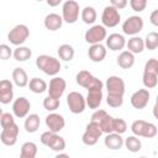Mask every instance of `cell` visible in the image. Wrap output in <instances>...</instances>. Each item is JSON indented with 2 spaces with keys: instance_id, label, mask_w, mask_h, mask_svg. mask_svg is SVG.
<instances>
[{
  "instance_id": "43",
  "label": "cell",
  "mask_w": 158,
  "mask_h": 158,
  "mask_svg": "<svg viewBox=\"0 0 158 158\" xmlns=\"http://www.w3.org/2000/svg\"><path fill=\"white\" fill-rule=\"evenodd\" d=\"M149 20H151V23L153 26H158V10H153L151 16H149Z\"/></svg>"
},
{
  "instance_id": "46",
  "label": "cell",
  "mask_w": 158,
  "mask_h": 158,
  "mask_svg": "<svg viewBox=\"0 0 158 158\" xmlns=\"http://www.w3.org/2000/svg\"><path fill=\"white\" fill-rule=\"evenodd\" d=\"M4 112H2V110H1V107H0V117H1V115H2Z\"/></svg>"
},
{
  "instance_id": "17",
  "label": "cell",
  "mask_w": 158,
  "mask_h": 158,
  "mask_svg": "<svg viewBox=\"0 0 158 158\" xmlns=\"http://www.w3.org/2000/svg\"><path fill=\"white\" fill-rule=\"evenodd\" d=\"M46 126L48 127V131H51L53 133H58L64 128L65 120L62 115L56 114V112H51L49 115L46 116Z\"/></svg>"
},
{
  "instance_id": "20",
  "label": "cell",
  "mask_w": 158,
  "mask_h": 158,
  "mask_svg": "<svg viewBox=\"0 0 158 158\" xmlns=\"http://www.w3.org/2000/svg\"><path fill=\"white\" fill-rule=\"evenodd\" d=\"M14 98V85L9 79L0 80V102L6 105L12 101Z\"/></svg>"
},
{
  "instance_id": "21",
  "label": "cell",
  "mask_w": 158,
  "mask_h": 158,
  "mask_svg": "<svg viewBox=\"0 0 158 158\" xmlns=\"http://www.w3.org/2000/svg\"><path fill=\"white\" fill-rule=\"evenodd\" d=\"M102 89L104 88H93L88 90V95L85 99L86 105L90 109H98L102 101Z\"/></svg>"
},
{
  "instance_id": "22",
  "label": "cell",
  "mask_w": 158,
  "mask_h": 158,
  "mask_svg": "<svg viewBox=\"0 0 158 158\" xmlns=\"http://www.w3.org/2000/svg\"><path fill=\"white\" fill-rule=\"evenodd\" d=\"M88 56H89L91 62H95V63L102 62L105 59V57H106V47L104 44H101V43L91 44L89 47Z\"/></svg>"
},
{
  "instance_id": "45",
  "label": "cell",
  "mask_w": 158,
  "mask_h": 158,
  "mask_svg": "<svg viewBox=\"0 0 158 158\" xmlns=\"http://www.w3.org/2000/svg\"><path fill=\"white\" fill-rule=\"evenodd\" d=\"M54 158H70L68 154H65V153H58Z\"/></svg>"
},
{
  "instance_id": "31",
  "label": "cell",
  "mask_w": 158,
  "mask_h": 158,
  "mask_svg": "<svg viewBox=\"0 0 158 158\" xmlns=\"http://www.w3.org/2000/svg\"><path fill=\"white\" fill-rule=\"evenodd\" d=\"M28 86H30V90L32 93H35V94H42V93H44L47 90V86L48 85H47V83L43 79H41L38 77H35V78L30 79Z\"/></svg>"
},
{
  "instance_id": "33",
  "label": "cell",
  "mask_w": 158,
  "mask_h": 158,
  "mask_svg": "<svg viewBox=\"0 0 158 158\" xmlns=\"http://www.w3.org/2000/svg\"><path fill=\"white\" fill-rule=\"evenodd\" d=\"M81 20L86 25H93L98 17V14H96V10L93 7V6H85L83 10H81Z\"/></svg>"
},
{
  "instance_id": "35",
  "label": "cell",
  "mask_w": 158,
  "mask_h": 158,
  "mask_svg": "<svg viewBox=\"0 0 158 158\" xmlns=\"http://www.w3.org/2000/svg\"><path fill=\"white\" fill-rule=\"evenodd\" d=\"M123 144H125L126 148H127L130 152H132V153L139 152L141 148H142V142H141V139H139L138 137H136V136H130V137H127V138L125 139Z\"/></svg>"
},
{
  "instance_id": "10",
  "label": "cell",
  "mask_w": 158,
  "mask_h": 158,
  "mask_svg": "<svg viewBox=\"0 0 158 158\" xmlns=\"http://www.w3.org/2000/svg\"><path fill=\"white\" fill-rule=\"evenodd\" d=\"M101 135H102V132H101L100 126L96 122L90 121L86 125L85 132L81 136V141L86 146H94V144H96V142L99 141V138H100Z\"/></svg>"
},
{
  "instance_id": "32",
  "label": "cell",
  "mask_w": 158,
  "mask_h": 158,
  "mask_svg": "<svg viewBox=\"0 0 158 158\" xmlns=\"http://www.w3.org/2000/svg\"><path fill=\"white\" fill-rule=\"evenodd\" d=\"M58 56L64 62H69L74 58V48L73 46L68 44V43H63L58 47Z\"/></svg>"
},
{
  "instance_id": "7",
  "label": "cell",
  "mask_w": 158,
  "mask_h": 158,
  "mask_svg": "<svg viewBox=\"0 0 158 158\" xmlns=\"http://www.w3.org/2000/svg\"><path fill=\"white\" fill-rule=\"evenodd\" d=\"M91 121L96 122L102 133H112V123H114V117L110 116L105 110H96L91 115Z\"/></svg>"
},
{
  "instance_id": "9",
  "label": "cell",
  "mask_w": 158,
  "mask_h": 158,
  "mask_svg": "<svg viewBox=\"0 0 158 158\" xmlns=\"http://www.w3.org/2000/svg\"><path fill=\"white\" fill-rule=\"evenodd\" d=\"M79 17V4L74 0H67L62 7V20L67 23H75Z\"/></svg>"
},
{
  "instance_id": "25",
  "label": "cell",
  "mask_w": 158,
  "mask_h": 158,
  "mask_svg": "<svg viewBox=\"0 0 158 158\" xmlns=\"http://www.w3.org/2000/svg\"><path fill=\"white\" fill-rule=\"evenodd\" d=\"M104 143H105V146L109 149L116 151V149L122 148V146H123V138L121 137V135L112 132V133H107L106 135V137L104 138Z\"/></svg>"
},
{
  "instance_id": "27",
  "label": "cell",
  "mask_w": 158,
  "mask_h": 158,
  "mask_svg": "<svg viewBox=\"0 0 158 158\" xmlns=\"http://www.w3.org/2000/svg\"><path fill=\"white\" fill-rule=\"evenodd\" d=\"M117 64L122 69H130L135 64V54L128 51H122L117 57Z\"/></svg>"
},
{
  "instance_id": "15",
  "label": "cell",
  "mask_w": 158,
  "mask_h": 158,
  "mask_svg": "<svg viewBox=\"0 0 158 158\" xmlns=\"http://www.w3.org/2000/svg\"><path fill=\"white\" fill-rule=\"evenodd\" d=\"M67 89V83L63 78L60 77H53L49 81V85L47 86V91H48V96L53 98V99H60L62 95L64 94Z\"/></svg>"
},
{
  "instance_id": "38",
  "label": "cell",
  "mask_w": 158,
  "mask_h": 158,
  "mask_svg": "<svg viewBox=\"0 0 158 158\" xmlns=\"http://www.w3.org/2000/svg\"><path fill=\"white\" fill-rule=\"evenodd\" d=\"M127 130V123L123 118H115L114 117V123H112V132L122 135Z\"/></svg>"
},
{
  "instance_id": "24",
  "label": "cell",
  "mask_w": 158,
  "mask_h": 158,
  "mask_svg": "<svg viewBox=\"0 0 158 158\" xmlns=\"http://www.w3.org/2000/svg\"><path fill=\"white\" fill-rule=\"evenodd\" d=\"M44 27L49 31H57L62 27L63 25V20H62V16H59L58 14L56 12H52V14H48L46 17H44Z\"/></svg>"
},
{
  "instance_id": "14",
  "label": "cell",
  "mask_w": 158,
  "mask_h": 158,
  "mask_svg": "<svg viewBox=\"0 0 158 158\" xmlns=\"http://www.w3.org/2000/svg\"><path fill=\"white\" fill-rule=\"evenodd\" d=\"M106 36H107V32L102 25H94L85 32L84 38L90 44H98V43H101V41L106 38Z\"/></svg>"
},
{
  "instance_id": "13",
  "label": "cell",
  "mask_w": 158,
  "mask_h": 158,
  "mask_svg": "<svg viewBox=\"0 0 158 158\" xmlns=\"http://www.w3.org/2000/svg\"><path fill=\"white\" fill-rule=\"evenodd\" d=\"M120 20H121V15H120L118 10H116L111 5H107L104 7L102 14H101V22L105 28L117 26L120 23Z\"/></svg>"
},
{
  "instance_id": "12",
  "label": "cell",
  "mask_w": 158,
  "mask_h": 158,
  "mask_svg": "<svg viewBox=\"0 0 158 158\" xmlns=\"http://www.w3.org/2000/svg\"><path fill=\"white\" fill-rule=\"evenodd\" d=\"M67 104H68L70 112H73V114H81L86 106L85 98L83 96V94H80L78 91H70L68 94Z\"/></svg>"
},
{
  "instance_id": "8",
  "label": "cell",
  "mask_w": 158,
  "mask_h": 158,
  "mask_svg": "<svg viewBox=\"0 0 158 158\" xmlns=\"http://www.w3.org/2000/svg\"><path fill=\"white\" fill-rule=\"evenodd\" d=\"M30 36V30L26 25L20 23L16 25L14 28L10 30V32L7 33V40L10 41V43L15 44V46H21Z\"/></svg>"
},
{
  "instance_id": "28",
  "label": "cell",
  "mask_w": 158,
  "mask_h": 158,
  "mask_svg": "<svg viewBox=\"0 0 158 158\" xmlns=\"http://www.w3.org/2000/svg\"><path fill=\"white\" fill-rule=\"evenodd\" d=\"M12 80L15 83V85H17L19 88H25L26 85H28V77L27 73L25 72L23 68H15L12 70Z\"/></svg>"
},
{
  "instance_id": "4",
  "label": "cell",
  "mask_w": 158,
  "mask_h": 158,
  "mask_svg": "<svg viewBox=\"0 0 158 158\" xmlns=\"http://www.w3.org/2000/svg\"><path fill=\"white\" fill-rule=\"evenodd\" d=\"M131 131L136 137L153 138L157 135V126L144 120H136L131 125Z\"/></svg>"
},
{
  "instance_id": "41",
  "label": "cell",
  "mask_w": 158,
  "mask_h": 158,
  "mask_svg": "<svg viewBox=\"0 0 158 158\" xmlns=\"http://www.w3.org/2000/svg\"><path fill=\"white\" fill-rule=\"evenodd\" d=\"M11 56H12L11 48H10L7 44H5V43L0 44V59L6 60V59H9Z\"/></svg>"
},
{
  "instance_id": "42",
  "label": "cell",
  "mask_w": 158,
  "mask_h": 158,
  "mask_svg": "<svg viewBox=\"0 0 158 158\" xmlns=\"http://www.w3.org/2000/svg\"><path fill=\"white\" fill-rule=\"evenodd\" d=\"M110 5L112 7H115L116 10H121V9H125L126 7L127 0H111L110 1Z\"/></svg>"
},
{
  "instance_id": "5",
  "label": "cell",
  "mask_w": 158,
  "mask_h": 158,
  "mask_svg": "<svg viewBox=\"0 0 158 158\" xmlns=\"http://www.w3.org/2000/svg\"><path fill=\"white\" fill-rule=\"evenodd\" d=\"M41 143L47 146L48 148H51L54 152H62L65 148V139L59 136L58 133H53L51 131H46L41 135L40 137Z\"/></svg>"
},
{
  "instance_id": "36",
  "label": "cell",
  "mask_w": 158,
  "mask_h": 158,
  "mask_svg": "<svg viewBox=\"0 0 158 158\" xmlns=\"http://www.w3.org/2000/svg\"><path fill=\"white\" fill-rule=\"evenodd\" d=\"M143 42H144V47L147 49H149V51L157 49V47H158V33L156 31L149 32L146 36V40H143Z\"/></svg>"
},
{
  "instance_id": "37",
  "label": "cell",
  "mask_w": 158,
  "mask_h": 158,
  "mask_svg": "<svg viewBox=\"0 0 158 158\" xmlns=\"http://www.w3.org/2000/svg\"><path fill=\"white\" fill-rule=\"evenodd\" d=\"M59 105H60V101L58 99H53L51 96H47V98L43 99V107L47 111L53 112V111H56L59 107Z\"/></svg>"
},
{
  "instance_id": "40",
  "label": "cell",
  "mask_w": 158,
  "mask_h": 158,
  "mask_svg": "<svg viewBox=\"0 0 158 158\" xmlns=\"http://www.w3.org/2000/svg\"><path fill=\"white\" fill-rule=\"evenodd\" d=\"M130 6L136 12H142L147 6V0H131Z\"/></svg>"
},
{
  "instance_id": "6",
  "label": "cell",
  "mask_w": 158,
  "mask_h": 158,
  "mask_svg": "<svg viewBox=\"0 0 158 158\" xmlns=\"http://www.w3.org/2000/svg\"><path fill=\"white\" fill-rule=\"evenodd\" d=\"M75 81H77L78 85L85 88L86 90L93 89V88H104V83L100 79H98L96 77H94L88 70L78 72V74L75 77Z\"/></svg>"
},
{
  "instance_id": "39",
  "label": "cell",
  "mask_w": 158,
  "mask_h": 158,
  "mask_svg": "<svg viewBox=\"0 0 158 158\" xmlns=\"http://www.w3.org/2000/svg\"><path fill=\"white\" fill-rule=\"evenodd\" d=\"M14 123H15V118H14V116L10 112H4L1 115V117H0V125H1L2 128L9 127V126H11Z\"/></svg>"
},
{
  "instance_id": "2",
  "label": "cell",
  "mask_w": 158,
  "mask_h": 158,
  "mask_svg": "<svg viewBox=\"0 0 158 158\" xmlns=\"http://www.w3.org/2000/svg\"><path fill=\"white\" fill-rule=\"evenodd\" d=\"M36 67L42 70L44 74L47 75H57L62 68L60 65V62L59 59L52 57V56H48V54H41L36 58Z\"/></svg>"
},
{
  "instance_id": "47",
  "label": "cell",
  "mask_w": 158,
  "mask_h": 158,
  "mask_svg": "<svg viewBox=\"0 0 158 158\" xmlns=\"http://www.w3.org/2000/svg\"><path fill=\"white\" fill-rule=\"evenodd\" d=\"M139 158H146V157H139Z\"/></svg>"
},
{
  "instance_id": "26",
  "label": "cell",
  "mask_w": 158,
  "mask_h": 158,
  "mask_svg": "<svg viewBox=\"0 0 158 158\" xmlns=\"http://www.w3.org/2000/svg\"><path fill=\"white\" fill-rule=\"evenodd\" d=\"M126 46H127V48H128V52H131L132 54L142 53L143 49H144L143 38H141L139 36H133V37H131V38L126 42Z\"/></svg>"
},
{
  "instance_id": "23",
  "label": "cell",
  "mask_w": 158,
  "mask_h": 158,
  "mask_svg": "<svg viewBox=\"0 0 158 158\" xmlns=\"http://www.w3.org/2000/svg\"><path fill=\"white\" fill-rule=\"evenodd\" d=\"M105 40H106L107 48L111 49V51H121L126 46V40L120 33H111Z\"/></svg>"
},
{
  "instance_id": "11",
  "label": "cell",
  "mask_w": 158,
  "mask_h": 158,
  "mask_svg": "<svg viewBox=\"0 0 158 158\" xmlns=\"http://www.w3.org/2000/svg\"><path fill=\"white\" fill-rule=\"evenodd\" d=\"M142 28H143V19L141 16H137V15L127 17L122 23L123 33L132 36V37L136 36L137 33H139L142 31Z\"/></svg>"
},
{
  "instance_id": "19",
  "label": "cell",
  "mask_w": 158,
  "mask_h": 158,
  "mask_svg": "<svg viewBox=\"0 0 158 158\" xmlns=\"http://www.w3.org/2000/svg\"><path fill=\"white\" fill-rule=\"evenodd\" d=\"M30 109H31V104L28 99H26L25 96H20L12 102V112L19 118L26 117L30 112Z\"/></svg>"
},
{
  "instance_id": "3",
  "label": "cell",
  "mask_w": 158,
  "mask_h": 158,
  "mask_svg": "<svg viewBox=\"0 0 158 158\" xmlns=\"http://www.w3.org/2000/svg\"><path fill=\"white\" fill-rule=\"evenodd\" d=\"M142 83L146 89H153L158 84V60L156 58H151L146 62L143 68Z\"/></svg>"
},
{
  "instance_id": "34",
  "label": "cell",
  "mask_w": 158,
  "mask_h": 158,
  "mask_svg": "<svg viewBox=\"0 0 158 158\" xmlns=\"http://www.w3.org/2000/svg\"><path fill=\"white\" fill-rule=\"evenodd\" d=\"M12 56H14V58H15L17 62H26L27 59L31 58L32 51H31L28 47L20 46V47H17V48L12 52Z\"/></svg>"
},
{
  "instance_id": "1",
  "label": "cell",
  "mask_w": 158,
  "mask_h": 158,
  "mask_svg": "<svg viewBox=\"0 0 158 158\" xmlns=\"http://www.w3.org/2000/svg\"><path fill=\"white\" fill-rule=\"evenodd\" d=\"M106 102L110 107H120L123 104V94H125V81L122 78L117 75H111L106 79Z\"/></svg>"
},
{
  "instance_id": "44",
  "label": "cell",
  "mask_w": 158,
  "mask_h": 158,
  "mask_svg": "<svg viewBox=\"0 0 158 158\" xmlns=\"http://www.w3.org/2000/svg\"><path fill=\"white\" fill-rule=\"evenodd\" d=\"M62 1L60 0H56V1H51V0H48L47 1V4L49 5V6H57V5H59Z\"/></svg>"
},
{
  "instance_id": "29",
  "label": "cell",
  "mask_w": 158,
  "mask_h": 158,
  "mask_svg": "<svg viewBox=\"0 0 158 158\" xmlns=\"http://www.w3.org/2000/svg\"><path fill=\"white\" fill-rule=\"evenodd\" d=\"M40 125H41V120H40V116L37 114H30L26 116V120L23 123L26 132L35 133L40 128Z\"/></svg>"
},
{
  "instance_id": "18",
  "label": "cell",
  "mask_w": 158,
  "mask_h": 158,
  "mask_svg": "<svg viewBox=\"0 0 158 158\" xmlns=\"http://www.w3.org/2000/svg\"><path fill=\"white\" fill-rule=\"evenodd\" d=\"M19 126L16 123L2 128L1 135H0V141L2 142V144L5 146H14L17 142V137H19Z\"/></svg>"
},
{
  "instance_id": "16",
  "label": "cell",
  "mask_w": 158,
  "mask_h": 158,
  "mask_svg": "<svg viewBox=\"0 0 158 158\" xmlns=\"http://www.w3.org/2000/svg\"><path fill=\"white\" fill-rule=\"evenodd\" d=\"M149 98L151 94L148 89H138L131 95V105L137 110H142L148 105Z\"/></svg>"
},
{
  "instance_id": "30",
  "label": "cell",
  "mask_w": 158,
  "mask_h": 158,
  "mask_svg": "<svg viewBox=\"0 0 158 158\" xmlns=\"http://www.w3.org/2000/svg\"><path fill=\"white\" fill-rule=\"evenodd\" d=\"M37 154V144L35 142H25L21 146L20 158H36Z\"/></svg>"
}]
</instances>
